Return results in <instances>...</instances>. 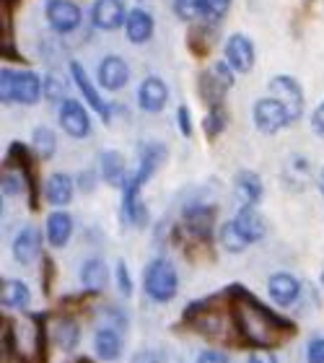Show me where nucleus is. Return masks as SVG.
Segmentation results:
<instances>
[{
	"label": "nucleus",
	"instance_id": "f257e3e1",
	"mask_svg": "<svg viewBox=\"0 0 324 363\" xmlns=\"http://www.w3.org/2000/svg\"><path fill=\"white\" fill-rule=\"evenodd\" d=\"M228 298H231V317H234V330L242 337L244 345L259 350L278 348L288 342L298 333L296 322L280 317L278 311L264 306L252 291L244 286L228 288Z\"/></svg>",
	"mask_w": 324,
	"mask_h": 363
},
{
	"label": "nucleus",
	"instance_id": "f03ea898",
	"mask_svg": "<svg viewBox=\"0 0 324 363\" xmlns=\"http://www.w3.org/2000/svg\"><path fill=\"white\" fill-rule=\"evenodd\" d=\"M164 159H166V145L148 143L143 148V153H140L138 172L130 177L125 189H122V216L133 226H145L148 223V211H145V203L140 200V189L145 187V182L156 174V169L164 164Z\"/></svg>",
	"mask_w": 324,
	"mask_h": 363
},
{
	"label": "nucleus",
	"instance_id": "7ed1b4c3",
	"mask_svg": "<svg viewBox=\"0 0 324 363\" xmlns=\"http://www.w3.org/2000/svg\"><path fill=\"white\" fill-rule=\"evenodd\" d=\"M226 322H234L231 317V301L226 294L211 296L203 301L189 303L184 317H181V327L192 330V333L203 335L208 340H223L226 337Z\"/></svg>",
	"mask_w": 324,
	"mask_h": 363
},
{
	"label": "nucleus",
	"instance_id": "20e7f679",
	"mask_svg": "<svg viewBox=\"0 0 324 363\" xmlns=\"http://www.w3.org/2000/svg\"><path fill=\"white\" fill-rule=\"evenodd\" d=\"M45 94V81L34 70H11L3 68L0 73V96L3 104H37Z\"/></svg>",
	"mask_w": 324,
	"mask_h": 363
},
{
	"label": "nucleus",
	"instance_id": "39448f33",
	"mask_svg": "<svg viewBox=\"0 0 324 363\" xmlns=\"http://www.w3.org/2000/svg\"><path fill=\"white\" fill-rule=\"evenodd\" d=\"M143 288L145 296L156 303H169L179 291V275L177 267L169 262L166 257H156L148 262L143 272Z\"/></svg>",
	"mask_w": 324,
	"mask_h": 363
},
{
	"label": "nucleus",
	"instance_id": "423d86ee",
	"mask_svg": "<svg viewBox=\"0 0 324 363\" xmlns=\"http://www.w3.org/2000/svg\"><path fill=\"white\" fill-rule=\"evenodd\" d=\"M213 226H216V205H205V203H195L187 205L184 213H181V223H179V234L181 242L195 244V247H205L211 242Z\"/></svg>",
	"mask_w": 324,
	"mask_h": 363
},
{
	"label": "nucleus",
	"instance_id": "0eeeda50",
	"mask_svg": "<svg viewBox=\"0 0 324 363\" xmlns=\"http://www.w3.org/2000/svg\"><path fill=\"white\" fill-rule=\"evenodd\" d=\"M252 120H255V128L264 135H275L280 130L291 125V117H288L286 106L280 104L275 96H264L257 99L255 109H252Z\"/></svg>",
	"mask_w": 324,
	"mask_h": 363
},
{
	"label": "nucleus",
	"instance_id": "6e6552de",
	"mask_svg": "<svg viewBox=\"0 0 324 363\" xmlns=\"http://www.w3.org/2000/svg\"><path fill=\"white\" fill-rule=\"evenodd\" d=\"M34 156H37V153L29 151L23 143H11V148H8V159H6V164L18 169V172L23 174V179H26V187H29V192H26V195H29V211H37L39 208V182H37Z\"/></svg>",
	"mask_w": 324,
	"mask_h": 363
},
{
	"label": "nucleus",
	"instance_id": "1a4fd4ad",
	"mask_svg": "<svg viewBox=\"0 0 324 363\" xmlns=\"http://www.w3.org/2000/svg\"><path fill=\"white\" fill-rule=\"evenodd\" d=\"M270 96L286 106L291 122H298L303 114V89L294 76H275L270 81Z\"/></svg>",
	"mask_w": 324,
	"mask_h": 363
},
{
	"label": "nucleus",
	"instance_id": "9d476101",
	"mask_svg": "<svg viewBox=\"0 0 324 363\" xmlns=\"http://www.w3.org/2000/svg\"><path fill=\"white\" fill-rule=\"evenodd\" d=\"M45 18L57 34H70L81 26V8L73 0H47Z\"/></svg>",
	"mask_w": 324,
	"mask_h": 363
},
{
	"label": "nucleus",
	"instance_id": "9b49d317",
	"mask_svg": "<svg viewBox=\"0 0 324 363\" xmlns=\"http://www.w3.org/2000/svg\"><path fill=\"white\" fill-rule=\"evenodd\" d=\"M223 57L236 73H249L255 68L257 60V50L255 42L247 37V34H231L226 39V47H223Z\"/></svg>",
	"mask_w": 324,
	"mask_h": 363
},
{
	"label": "nucleus",
	"instance_id": "f8f14e48",
	"mask_svg": "<svg viewBox=\"0 0 324 363\" xmlns=\"http://www.w3.org/2000/svg\"><path fill=\"white\" fill-rule=\"evenodd\" d=\"M128 21V11L122 0H94L91 6V23L101 31H114L125 26Z\"/></svg>",
	"mask_w": 324,
	"mask_h": 363
},
{
	"label": "nucleus",
	"instance_id": "ddd939ff",
	"mask_svg": "<svg viewBox=\"0 0 324 363\" xmlns=\"http://www.w3.org/2000/svg\"><path fill=\"white\" fill-rule=\"evenodd\" d=\"M70 78L76 81V86H78V91H81L83 101H89L91 109H94V112H96L104 122L112 120V106H109V104L104 101V99L99 96L96 86L91 84L89 73H86V68H83L81 62H76V60L70 62Z\"/></svg>",
	"mask_w": 324,
	"mask_h": 363
},
{
	"label": "nucleus",
	"instance_id": "4468645a",
	"mask_svg": "<svg viewBox=\"0 0 324 363\" xmlns=\"http://www.w3.org/2000/svg\"><path fill=\"white\" fill-rule=\"evenodd\" d=\"M60 128L70 138H86L91 133V117L78 99H65L60 104Z\"/></svg>",
	"mask_w": 324,
	"mask_h": 363
},
{
	"label": "nucleus",
	"instance_id": "2eb2a0df",
	"mask_svg": "<svg viewBox=\"0 0 324 363\" xmlns=\"http://www.w3.org/2000/svg\"><path fill=\"white\" fill-rule=\"evenodd\" d=\"M130 81V65L120 55H106L99 65V86L106 91H120Z\"/></svg>",
	"mask_w": 324,
	"mask_h": 363
},
{
	"label": "nucleus",
	"instance_id": "dca6fc26",
	"mask_svg": "<svg viewBox=\"0 0 324 363\" xmlns=\"http://www.w3.org/2000/svg\"><path fill=\"white\" fill-rule=\"evenodd\" d=\"M169 101V86L161 81L159 76H148L138 89V106L148 114L161 112Z\"/></svg>",
	"mask_w": 324,
	"mask_h": 363
},
{
	"label": "nucleus",
	"instance_id": "f3484780",
	"mask_svg": "<svg viewBox=\"0 0 324 363\" xmlns=\"http://www.w3.org/2000/svg\"><path fill=\"white\" fill-rule=\"evenodd\" d=\"M267 294H270V298L278 306H291L301 296V283L291 272H275L267 280Z\"/></svg>",
	"mask_w": 324,
	"mask_h": 363
},
{
	"label": "nucleus",
	"instance_id": "a211bd4d",
	"mask_svg": "<svg viewBox=\"0 0 324 363\" xmlns=\"http://www.w3.org/2000/svg\"><path fill=\"white\" fill-rule=\"evenodd\" d=\"M42 252V234L34 226H23L13 239V259L21 265H34Z\"/></svg>",
	"mask_w": 324,
	"mask_h": 363
},
{
	"label": "nucleus",
	"instance_id": "6ab92c4d",
	"mask_svg": "<svg viewBox=\"0 0 324 363\" xmlns=\"http://www.w3.org/2000/svg\"><path fill=\"white\" fill-rule=\"evenodd\" d=\"M45 236H47V244H50L52 250H62V247L70 242V236H73V216L60 211V208L55 213H50V216H47Z\"/></svg>",
	"mask_w": 324,
	"mask_h": 363
},
{
	"label": "nucleus",
	"instance_id": "aec40b11",
	"mask_svg": "<svg viewBox=\"0 0 324 363\" xmlns=\"http://www.w3.org/2000/svg\"><path fill=\"white\" fill-rule=\"evenodd\" d=\"M99 174L101 179L114 189H125L128 184V169H125V159L120 151H104L99 156Z\"/></svg>",
	"mask_w": 324,
	"mask_h": 363
},
{
	"label": "nucleus",
	"instance_id": "412c9836",
	"mask_svg": "<svg viewBox=\"0 0 324 363\" xmlns=\"http://www.w3.org/2000/svg\"><path fill=\"white\" fill-rule=\"evenodd\" d=\"M153 29H156V23H153V16L145 11V8H133L128 11V21H125V34L133 45H145L148 39L153 37Z\"/></svg>",
	"mask_w": 324,
	"mask_h": 363
},
{
	"label": "nucleus",
	"instance_id": "4be33fe9",
	"mask_svg": "<svg viewBox=\"0 0 324 363\" xmlns=\"http://www.w3.org/2000/svg\"><path fill=\"white\" fill-rule=\"evenodd\" d=\"M234 223L239 226V231H242L244 239H247L249 244H257V242H262L264 239L267 226H264V218L257 213L255 205H242L239 213H236Z\"/></svg>",
	"mask_w": 324,
	"mask_h": 363
},
{
	"label": "nucleus",
	"instance_id": "5701e85b",
	"mask_svg": "<svg viewBox=\"0 0 324 363\" xmlns=\"http://www.w3.org/2000/svg\"><path fill=\"white\" fill-rule=\"evenodd\" d=\"M262 179L259 174L249 172V169H242L239 174L234 177V195L239 200V205H257L262 200Z\"/></svg>",
	"mask_w": 324,
	"mask_h": 363
},
{
	"label": "nucleus",
	"instance_id": "b1692460",
	"mask_svg": "<svg viewBox=\"0 0 324 363\" xmlns=\"http://www.w3.org/2000/svg\"><path fill=\"white\" fill-rule=\"evenodd\" d=\"M0 303H3L6 309H13V311L29 309V303H31L29 286H26L23 280L6 278L3 280V286H0Z\"/></svg>",
	"mask_w": 324,
	"mask_h": 363
},
{
	"label": "nucleus",
	"instance_id": "393cba45",
	"mask_svg": "<svg viewBox=\"0 0 324 363\" xmlns=\"http://www.w3.org/2000/svg\"><path fill=\"white\" fill-rule=\"evenodd\" d=\"M76 195V182L68 174H52L45 184V200L55 208H65Z\"/></svg>",
	"mask_w": 324,
	"mask_h": 363
},
{
	"label": "nucleus",
	"instance_id": "a878e982",
	"mask_svg": "<svg viewBox=\"0 0 324 363\" xmlns=\"http://www.w3.org/2000/svg\"><path fill=\"white\" fill-rule=\"evenodd\" d=\"M81 283L89 294H101L109 286V267H106L104 259L99 257L86 259L81 267Z\"/></svg>",
	"mask_w": 324,
	"mask_h": 363
},
{
	"label": "nucleus",
	"instance_id": "bb28decb",
	"mask_svg": "<svg viewBox=\"0 0 324 363\" xmlns=\"http://www.w3.org/2000/svg\"><path fill=\"white\" fill-rule=\"evenodd\" d=\"M52 342L62 353H73L78 348V342H81V327L73 317H60L57 322L52 325Z\"/></svg>",
	"mask_w": 324,
	"mask_h": 363
},
{
	"label": "nucleus",
	"instance_id": "cd10ccee",
	"mask_svg": "<svg viewBox=\"0 0 324 363\" xmlns=\"http://www.w3.org/2000/svg\"><path fill=\"white\" fill-rule=\"evenodd\" d=\"M187 45L197 57H205V55L211 52V47L216 45V23L211 21L195 23L187 34Z\"/></svg>",
	"mask_w": 324,
	"mask_h": 363
},
{
	"label": "nucleus",
	"instance_id": "c85d7f7f",
	"mask_svg": "<svg viewBox=\"0 0 324 363\" xmlns=\"http://www.w3.org/2000/svg\"><path fill=\"white\" fill-rule=\"evenodd\" d=\"M94 350L99 353V358L104 361H114L122 353V337L114 327H99L94 335Z\"/></svg>",
	"mask_w": 324,
	"mask_h": 363
},
{
	"label": "nucleus",
	"instance_id": "c756f323",
	"mask_svg": "<svg viewBox=\"0 0 324 363\" xmlns=\"http://www.w3.org/2000/svg\"><path fill=\"white\" fill-rule=\"evenodd\" d=\"M197 91H200V96H203V101L208 106H218V104H223V99H226V94L228 91L223 89V86L213 78V73L211 70H203L200 73V81H197Z\"/></svg>",
	"mask_w": 324,
	"mask_h": 363
},
{
	"label": "nucleus",
	"instance_id": "7c9ffc66",
	"mask_svg": "<svg viewBox=\"0 0 324 363\" xmlns=\"http://www.w3.org/2000/svg\"><path fill=\"white\" fill-rule=\"evenodd\" d=\"M218 244L228 255H239V252H244L249 247V242L244 239V234L239 231V226H236L234 220H226V223L218 228Z\"/></svg>",
	"mask_w": 324,
	"mask_h": 363
},
{
	"label": "nucleus",
	"instance_id": "2f4dec72",
	"mask_svg": "<svg viewBox=\"0 0 324 363\" xmlns=\"http://www.w3.org/2000/svg\"><path fill=\"white\" fill-rule=\"evenodd\" d=\"M31 148H34L39 159H52L55 148H57V138H55V133L50 128H37L34 135H31Z\"/></svg>",
	"mask_w": 324,
	"mask_h": 363
},
{
	"label": "nucleus",
	"instance_id": "473e14b6",
	"mask_svg": "<svg viewBox=\"0 0 324 363\" xmlns=\"http://www.w3.org/2000/svg\"><path fill=\"white\" fill-rule=\"evenodd\" d=\"M226 120H228V114H226V109H223V104L208 106V114H205V120H203L205 138H208V140H216V138L226 130Z\"/></svg>",
	"mask_w": 324,
	"mask_h": 363
},
{
	"label": "nucleus",
	"instance_id": "72a5a7b5",
	"mask_svg": "<svg viewBox=\"0 0 324 363\" xmlns=\"http://www.w3.org/2000/svg\"><path fill=\"white\" fill-rule=\"evenodd\" d=\"M231 3H234V0H203V18H200V21L218 23L220 18L228 13Z\"/></svg>",
	"mask_w": 324,
	"mask_h": 363
},
{
	"label": "nucleus",
	"instance_id": "f704fd0d",
	"mask_svg": "<svg viewBox=\"0 0 324 363\" xmlns=\"http://www.w3.org/2000/svg\"><path fill=\"white\" fill-rule=\"evenodd\" d=\"M65 91H68V86H65V81H62L60 76H55V73H50V76L45 78V96L50 99V101H65Z\"/></svg>",
	"mask_w": 324,
	"mask_h": 363
},
{
	"label": "nucleus",
	"instance_id": "c9c22d12",
	"mask_svg": "<svg viewBox=\"0 0 324 363\" xmlns=\"http://www.w3.org/2000/svg\"><path fill=\"white\" fill-rule=\"evenodd\" d=\"M117 288H120L122 296H133V278H130V270L125 259L117 262Z\"/></svg>",
	"mask_w": 324,
	"mask_h": 363
},
{
	"label": "nucleus",
	"instance_id": "e433bc0d",
	"mask_svg": "<svg viewBox=\"0 0 324 363\" xmlns=\"http://www.w3.org/2000/svg\"><path fill=\"white\" fill-rule=\"evenodd\" d=\"M177 128H179V133L184 138H192V114H189V106L179 104L177 106Z\"/></svg>",
	"mask_w": 324,
	"mask_h": 363
},
{
	"label": "nucleus",
	"instance_id": "4c0bfd02",
	"mask_svg": "<svg viewBox=\"0 0 324 363\" xmlns=\"http://www.w3.org/2000/svg\"><path fill=\"white\" fill-rule=\"evenodd\" d=\"M306 361L309 363H324V337H314L306 350Z\"/></svg>",
	"mask_w": 324,
	"mask_h": 363
},
{
	"label": "nucleus",
	"instance_id": "58836bf2",
	"mask_svg": "<svg viewBox=\"0 0 324 363\" xmlns=\"http://www.w3.org/2000/svg\"><path fill=\"white\" fill-rule=\"evenodd\" d=\"M42 272H45L42 288H45V294L50 296V294H52V278H55V262H52V257H45V259H42Z\"/></svg>",
	"mask_w": 324,
	"mask_h": 363
},
{
	"label": "nucleus",
	"instance_id": "ea45409f",
	"mask_svg": "<svg viewBox=\"0 0 324 363\" xmlns=\"http://www.w3.org/2000/svg\"><path fill=\"white\" fill-rule=\"evenodd\" d=\"M311 130H314L319 138H324V101L311 112Z\"/></svg>",
	"mask_w": 324,
	"mask_h": 363
},
{
	"label": "nucleus",
	"instance_id": "a19ab883",
	"mask_svg": "<svg viewBox=\"0 0 324 363\" xmlns=\"http://www.w3.org/2000/svg\"><path fill=\"white\" fill-rule=\"evenodd\" d=\"M197 363H231L226 358V353H218V350H203L197 356Z\"/></svg>",
	"mask_w": 324,
	"mask_h": 363
},
{
	"label": "nucleus",
	"instance_id": "79ce46f5",
	"mask_svg": "<svg viewBox=\"0 0 324 363\" xmlns=\"http://www.w3.org/2000/svg\"><path fill=\"white\" fill-rule=\"evenodd\" d=\"M130 363H164V361H161V356L156 353V350H140V353L133 356Z\"/></svg>",
	"mask_w": 324,
	"mask_h": 363
},
{
	"label": "nucleus",
	"instance_id": "37998d69",
	"mask_svg": "<svg viewBox=\"0 0 324 363\" xmlns=\"http://www.w3.org/2000/svg\"><path fill=\"white\" fill-rule=\"evenodd\" d=\"M249 363H278V358L272 356L270 350H257L249 356Z\"/></svg>",
	"mask_w": 324,
	"mask_h": 363
},
{
	"label": "nucleus",
	"instance_id": "c03bdc74",
	"mask_svg": "<svg viewBox=\"0 0 324 363\" xmlns=\"http://www.w3.org/2000/svg\"><path fill=\"white\" fill-rule=\"evenodd\" d=\"M319 192L324 195V169H322V174H319Z\"/></svg>",
	"mask_w": 324,
	"mask_h": 363
},
{
	"label": "nucleus",
	"instance_id": "a18cd8bd",
	"mask_svg": "<svg viewBox=\"0 0 324 363\" xmlns=\"http://www.w3.org/2000/svg\"><path fill=\"white\" fill-rule=\"evenodd\" d=\"M73 363H94L91 358H78V361H73Z\"/></svg>",
	"mask_w": 324,
	"mask_h": 363
},
{
	"label": "nucleus",
	"instance_id": "49530a36",
	"mask_svg": "<svg viewBox=\"0 0 324 363\" xmlns=\"http://www.w3.org/2000/svg\"><path fill=\"white\" fill-rule=\"evenodd\" d=\"M322 286H324V272H322Z\"/></svg>",
	"mask_w": 324,
	"mask_h": 363
}]
</instances>
